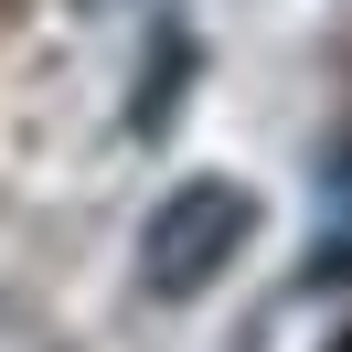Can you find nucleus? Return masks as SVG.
<instances>
[{
	"label": "nucleus",
	"instance_id": "1",
	"mask_svg": "<svg viewBox=\"0 0 352 352\" xmlns=\"http://www.w3.org/2000/svg\"><path fill=\"white\" fill-rule=\"evenodd\" d=\"M245 235H256V192H245V182H182V192L139 224V288H150V299H203Z\"/></svg>",
	"mask_w": 352,
	"mask_h": 352
},
{
	"label": "nucleus",
	"instance_id": "2",
	"mask_svg": "<svg viewBox=\"0 0 352 352\" xmlns=\"http://www.w3.org/2000/svg\"><path fill=\"white\" fill-rule=\"evenodd\" d=\"M245 352H352V235H342V256H320L309 278H288L256 309Z\"/></svg>",
	"mask_w": 352,
	"mask_h": 352
}]
</instances>
